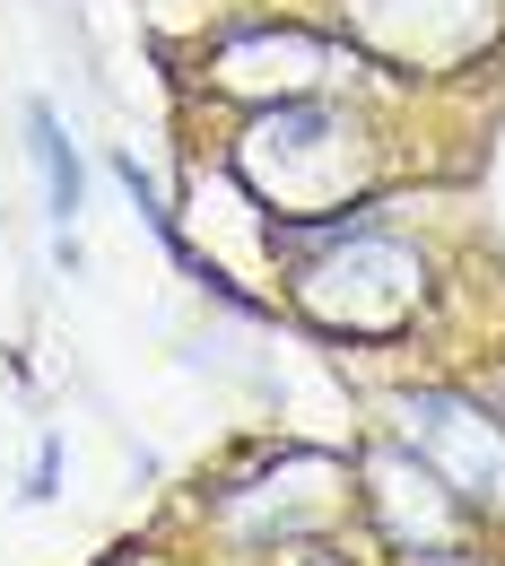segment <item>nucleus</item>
I'll return each mask as SVG.
<instances>
[{
    "label": "nucleus",
    "instance_id": "f257e3e1",
    "mask_svg": "<svg viewBox=\"0 0 505 566\" xmlns=\"http://www.w3.org/2000/svg\"><path fill=\"white\" fill-rule=\"evenodd\" d=\"M27 132H35V166H44L53 218L71 227V210H78V157H71V140H62V123H53V105H27Z\"/></svg>",
    "mask_w": 505,
    "mask_h": 566
}]
</instances>
